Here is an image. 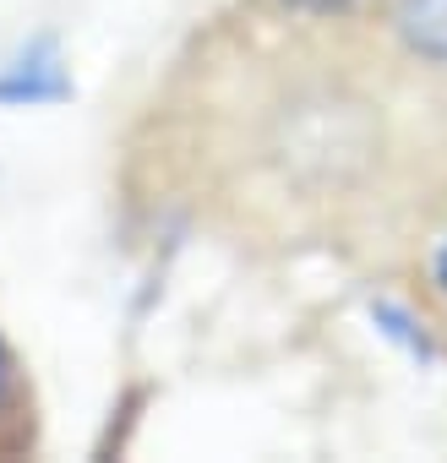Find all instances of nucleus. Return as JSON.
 Returning <instances> with one entry per match:
<instances>
[{"label": "nucleus", "mask_w": 447, "mask_h": 463, "mask_svg": "<svg viewBox=\"0 0 447 463\" xmlns=\"http://www.w3.org/2000/svg\"><path fill=\"white\" fill-rule=\"evenodd\" d=\"M382 153V120L344 88H300L268 120V158L300 191H349Z\"/></svg>", "instance_id": "obj_1"}, {"label": "nucleus", "mask_w": 447, "mask_h": 463, "mask_svg": "<svg viewBox=\"0 0 447 463\" xmlns=\"http://www.w3.org/2000/svg\"><path fill=\"white\" fill-rule=\"evenodd\" d=\"M393 28H398V39L420 61L447 66V0H398V6H393Z\"/></svg>", "instance_id": "obj_2"}, {"label": "nucleus", "mask_w": 447, "mask_h": 463, "mask_svg": "<svg viewBox=\"0 0 447 463\" xmlns=\"http://www.w3.org/2000/svg\"><path fill=\"white\" fill-rule=\"evenodd\" d=\"M12 392H17V376H12V354H6V344H0V414H6Z\"/></svg>", "instance_id": "obj_3"}, {"label": "nucleus", "mask_w": 447, "mask_h": 463, "mask_svg": "<svg viewBox=\"0 0 447 463\" xmlns=\"http://www.w3.org/2000/svg\"><path fill=\"white\" fill-rule=\"evenodd\" d=\"M290 6H300V12H349L360 0H290Z\"/></svg>", "instance_id": "obj_4"}, {"label": "nucleus", "mask_w": 447, "mask_h": 463, "mask_svg": "<svg viewBox=\"0 0 447 463\" xmlns=\"http://www.w3.org/2000/svg\"><path fill=\"white\" fill-rule=\"evenodd\" d=\"M431 279H436V289L447 295V241L436 246V257H431Z\"/></svg>", "instance_id": "obj_5"}]
</instances>
